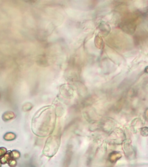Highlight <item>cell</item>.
Instances as JSON below:
<instances>
[{
	"label": "cell",
	"mask_w": 148,
	"mask_h": 167,
	"mask_svg": "<svg viewBox=\"0 0 148 167\" xmlns=\"http://www.w3.org/2000/svg\"><path fill=\"white\" fill-rule=\"evenodd\" d=\"M16 117L15 113L12 111H6L2 115V119L4 122H8L14 119H15Z\"/></svg>",
	"instance_id": "1"
},
{
	"label": "cell",
	"mask_w": 148,
	"mask_h": 167,
	"mask_svg": "<svg viewBox=\"0 0 148 167\" xmlns=\"http://www.w3.org/2000/svg\"><path fill=\"white\" fill-rule=\"evenodd\" d=\"M12 158V151H7V152L1 158H0V162L2 165H5Z\"/></svg>",
	"instance_id": "2"
},
{
	"label": "cell",
	"mask_w": 148,
	"mask_h": 167,
	"mask_svg": "<svg viewBox=\"0 0 148 167\" xmlns=\"http://www.w3.org/2000/svg\"><path fill=\"white\" fill-rule=\"evenodd\" d=\"M16 135L12 132H6L3 136V139L7 142L14 140L16 139Z\"/></svg>",
	"instance_id": "3"
},
{
	"label": "cell",
	"mask_w": 148,
	"mask_h": 167,
	"mask_svg": "<svg viewBox=\"0 0 148 167\" xmlns=\"http://www.w3.org/2000/svg\"><path fill=\"white\" fill-rule=\"evenodd\" d=\"M12 157L14 159L17 160L20 157V153L19 151L14 150L12 151Z\"/></svg>",
	"instance_id": "4"
},
{
	"label": "cell",
	"mask_w": 148,
	"mask_h": 167,
	"mask_svg": "<svg viewBox=\"0 0 148 167\" xmlns=\"http://www.w3.org/2000/svg\"><path fill=\"white\" fill-rule=\"evenodd\" d=\"M7 164L9 167H16L17 165V162L16 160L12 158L8 163Z\"/></svg>",
	"instance_id": "5"
},
{
	"label": "cell",
	"mask_w": 148,
	"mask_h": 167,
	"mask_svg": "<svg viewBox=\"0 0 148 167\" xmlns=\"http://www.w3.org/2000/svg\"><path fill=\"white\" fill-rule=\"evenodd\" d=\"M7 149L5 147H0V158H1L6 152Z\"/></svg>",
	"instance_id": "6"
},
{
	"label": "cell",
	"mask_w": 148,
	"mask_h": 167,
	"mask_svg": "<svg viewBox=\"0 0 148 167\" xmlns=\"http://www.w3.org/2000/svg\"><path fill=\"white\" fill-rule=\"evenodd\" d=\"M1 98V91H0V99Z\"/></svg>",
	"instance_id": "7"
},
{
	"label": "cell",
	"mask_w": 148,
	"mask_h": 167,
	"mask_svg": "<svg viewBox=\"0 0 148 167\" xmlns=\"http://www.w3.org/2000/svg\"><path fill=\"white\" fill-rule=\"evenodd\" d=\"M2 164H1V162H0V167H2Z\"/></svg>",
	"instance_id": "8"
}]
</instances>
